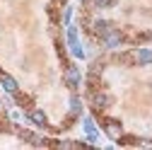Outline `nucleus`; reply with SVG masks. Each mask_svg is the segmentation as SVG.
I'll return each mask as SVG.
<instances>
[{
  "label": "nucleus",
  "instance_id": "f257e3e1",
  "mask_svg": "<svg viewBox=\"0 0 152 150\" xmlns=\"http://www.w3.org/2000/svg\"><path fill=\"white\" fill-rule=\"evenodd\" d=\"M121 41H123V34H121L118 29H113V27L102 36V44H104L106 49H116V46H121Z\"/></svg>",
  "mask_w": 152,
  "mask_h": 150
},
{
  "label": "nucleus",
  "instance_id": "f03ea898",
  "mask_svg": "<svg viewBox=\"0 0 152 150\" xmlns=\"http://www.w3.org/2000/svg\"><path fill=\"white\" fill-rule=\"evenodd\" d=\"M109 104H111V97L106 95V92H92V107L97 109V111L106 109Z\"/></svg>",
  "mask_w": 152,
  "mask_h": 150
},
{
  "label": "nucleus",
  "instance_id": "7ed1b4c3",
  "mask_svg": "<svg viewBox=\"0 0 152 150\" xmlns=\"http://www.w3.org/2000/svg\"><path fill=\"white\" fill-rule=\"evenodd\" d=\"M133 61L140 63V65L152 63V49H135V51H133Z\"/></svg>",
  "mask_w": 152,
  "mask_h": 150
},
{
  "label": "nucleus",
  "instance_id": "20e7f679",
  "mask_svg": "<svg viewBox=\"0 0 152 150\" xmlns=\"http://www.w3.org/2000/svg\"><path fill=\"white\" fill-rule=\"evenodd\" d=\"M65 82H68V87H70V90H77V85H80V70L75 68V65H68Z\"/></svg>",
  "mask_w": 152,
  "mask_h": 150
},
{
  "label": "nucleus",
  "instance_id": "39448f33",
  "mask_svg": "<svg viewBox=\"0 0 152 150\" xmlns=\"http://www.w3.org/2000/svg\"><path fill=\"white\" fill-rule=\"evenodd\" d=\"M0 82H3L5 92H10V95H17V82H15V78H10L7 73H0Z\"/></svg>",
  "mask_w": 152,
  "mask_h": 150
},
{
  "label": "nucleus",
  "instance_id": "423d86ee",
  "mask_svg": "<svg viewBox=\"0 0 152 150\" xmlns=\"http://www.w3.org/2000/svg\"><path fill=\"white\" fill-rule=\"evenodd\" d=\"M109 29H111V22H106V20H97V22L92 24V32H94V36H99V39H102V36H104Z\"/></svg>",
  "mask_w": 152,
  "mask_h": 150
},
{
  "label": "nucleus",
  "instance_id": "0eeeda50",
  "mask_svg": "<svg viewBox=\"0 0 152 150\" xmlns=\"http://www.w3.org/2000/svg\"><path fill=\"white\" fill-rule=\"evenodd\" d=\"M29 119H31L36 126H46V114H44L41 109H31V111H29Z\"/></svg>",
  "mask_w": 152,
  "mask_h": 150
},
{
  "label": "nucleus",
  "instance_id": "6e6552de",
  "mask_svg": "<svg viewBox=\"0 0 152 150\" xmlns=\"http://www.w3.org/2000/svg\"><path fill=\"white\" fill-rule=\"evenodd\" d=\"M85 133H87L89 140H97V126H94L92 119H85Z\"/></svg>",
  "mask_w": 152,
  "mask_h": 150
},
{
  "label": "nucleus",
  "instance_id": "1a4fd4ad",
  "mask_svg": "<svg viewBox=\"0 0 152 150\" xmlns=\"http://www.w3.org/2000/svg\"><path fill=\"white\" fill-rule=\"evenodd\" d=\"M104 126L109 128V133H111V136H118V133H121V124H118V121H113V119H104Z\"/></svg>",
  "mask_w": 152,
  "mask_h": 150
},
{
  "label": "nucleus",
  "instance_id": "9d476101",
  "mask_svg": "<svg viewBox=\"0 0 152 150\" xmlns=\"http://www.w3.org/2000/svg\"><path fill=\"white\" fill-rule=\"evenodd\" d=\"M70 109H72V114H80V111H82V102H80V97H72V99H70Z\"/></svg>",
  "mask_w": 152,
  "mask_h": 150
},
{
  "label": "nucleus",
  "instance_id": "9b49d317",
  "mask_svg": "<svg viewBox=\"0 0 152 150\" xmlns=\"http://www.w3.org/2000/svg\"><path fill=\"white\" fill-rule=\"evenodd\" d=\"M68 44L72 46V44H80L77 41V32H75V27H68Z\"/></svg>",
  "mask_w": 152,
  "mask_h": 150
},
{
  "label": "nucleus",
  "instance_id": "f8f14e48",
  "mask_svg": "<svg viewBox=\"0 0 152 150\" xmlns=\"http://www.w3.org/2000/svg\"><path fill=\"white\" fill-rule=\"evenodd\" d=\"M70 15H72V10H70V7H68V10H65V12H63V22H65V24H68V22H70Z\"/></svg>",
  "mask_w": 152,
  "mask_h": 150
}]
</instances>
